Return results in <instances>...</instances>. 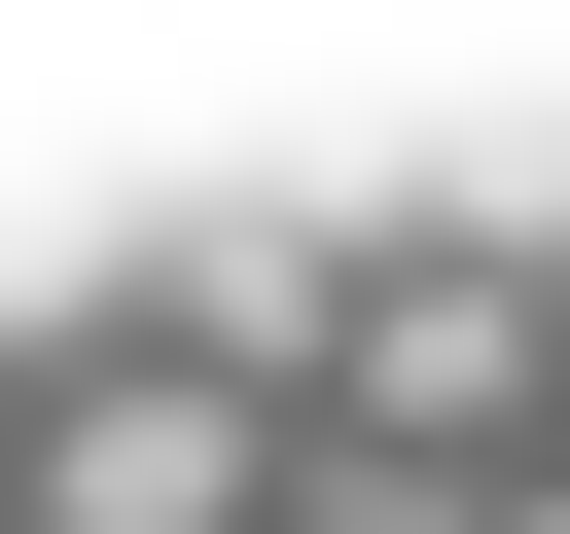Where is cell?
Segmentation results:
<instances>
[{"label": "cell", "instance_id": "obj_1", "mask_svg": "<svg viewBox=\"0 0 570 534\" xmlns=\"http://www.w3.org/2000/svg\"><path fill=\"white\" fill-rule=\"evenodd\" d=\"M356 427H428V463H499L534 392H570V249L534 214H463V249H356V356H321Z\"/></svg>", "mask_w": 570, "mask_h": 534}, {"label": "cell", "instance_id": "obj_2", "mask_svg": "<svg viewBox=\"0 0 570 534\" xmlns=\"http://www.w3.org/2000/svg\"><path fill=\"white\" fill-rule=\"evenodd\" d=\"M0 498H36V534H249V498H285V392H214V356L107 320V356H36V463H0Z\"/></svg>", "mask_w": 570, "mask_h": 534}, {"label": "cell", "instance_id": "obj_3", "mask_svg": "<svg viewBox=\"0 0 570 534\" xmlns=\"http://www.w3.org/2000/svg\"><path fill=\"white\" fill-rule=\"evenodd\" d=\"M142 356H214V392H321V356H356V249H321V214H178Z\"/></svg>", "mask_w": 570, "mask_h": 534}, {"label": "cell", "instance_id": "obj_4", "mask_svg": "<svg viewBox=\"0 0 570 534\" xmlns=\"http://www.w3.org/2000/svg\"><path fill=\"white\" fill-rule=\"evenodd\" d=\"M499 534H570V463H499Z\"/></svg>", "mask_w": 570, "mask_h": 534}, {"label": "cell", "instance_id": "obj_5", "mask_svg": "<svg viewBox=\"0 0 570 534\" xmlns=\"http://www.w3.org/2000/svg\"><path fill=\"white\" fill-rule=\"evenodd\" d=\"M0 463H36V392H0Z\"/></svg>", "mask_w": 570, "mask_h": 534}]
</instances>
